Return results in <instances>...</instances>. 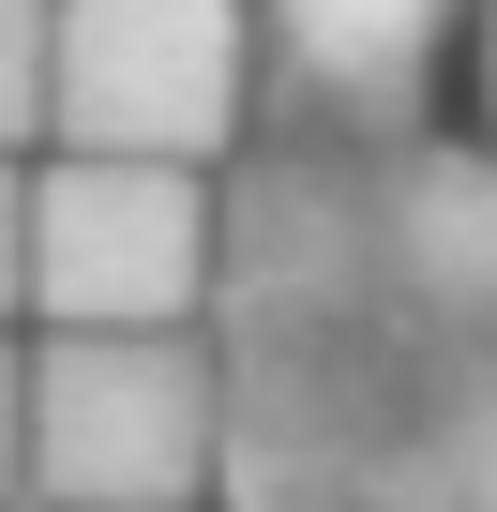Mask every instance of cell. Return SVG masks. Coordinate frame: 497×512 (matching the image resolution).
<instances>
[{
    "instance_id": "cell-7",
    "label": "cell",
    "mask_w": 497,
    "mask_h": 512,
    "mask_svg": "<svg viewBox=\"0 0 497 512\" xmlns=\"http://www.w3.org/2000/svg\"><path fill=\"white\" fill-rule=\"evenodd\" d=\"M31 497V347H0V512Z\"/></svg>"
},
{
    "instance_id": "cell-4",
    "label": "cell",
    "mask_w": 497,
    "mask_h": 512,
    "mask_svg": "<svg viewBox=\"0 0 497 512\" xmlns=\"http://www.w3.org/2000/svg\"><path fill=\"white\" fill-rule=\"evenodd\" d=\"M226 181L61 151L31 181V317L46 332H211Z\"/></svg>"
},
{
    "instance_id": "cell-6",
    "label": "cell",
    "mask_w": 497,
    "mask_h": 512,
    "mask_svg": "<svg viewBox=\"0 0 497 512\" xmlns=\"http://www.w3.org/2000/svg\"><path fill=\"white\" fill-rule=\"evenodd\" d=\"M46 46H61V0H0V166L46 136Z\"/></svg>"
},
{
    "instance_id": "cell-3",
    "label": "cell",
    "mask_w": 497,
    "mask_h": 512,
    "mask_svg": "<svg viewBox=\"0 0 497 512\" xmlns=\"http://www.w3.org/2000/svg\"><path fill=\"white\" fill-rule=\"evenodd\" d=\"M226 467L211 332H46L31 347V497L46 512H181Z\"/></svg>"
},
{
    "instance_id": "cell-5",
    "label": "cell",
    "mask_w": 497,
    "mask_h": 512,
    "mask_svg": "<svg viewBox=\"0 0 497 512\" xmlns=\"http://www.w3.org/2000/svg\"><path fill=\"white\" fill-rule=\"evenodd\" d=\"M257 16V91L332 121H437V46L467 0H241Z\"/></svg>"
},
{
    "instance_id": "cell-9",
    "label": "cell",
    "mask_w": 497,
    "mask_h": 512,
    "mask_svg": "<svg viewBox=\"0 0 497 512\" xmlns=\"http://www.w3.org/2000/svg\"><path fill=\"white\" fill-rule=\"evenodd\" d=\"M482 106H497V0H482Z\"/></svg>"
},
{
    "instance_id": "cell-2",
    "label": "cell",
    "mask_w": 497,
    "mask_h": 512,
    "mask_svg": "<svg viewBox=\"0 0 497 512\" xmlns=\"http://www.w3.org/2000/svg\"><path fill=\"white\" fill-rule=\"evenodd\" d=\"M46 136L106 166H196L257 136V16L241 0H61L46 46Z\"/></svg>"
},
{
    "instance_id": "cell-8",
    "label": "cell",
    "mask_w": 497,
    "mask_h": 512,
    "mask_svg": "<svg viewBox=\"0 0 497 512\" xmlns=\"http://www.w3.org/2000/svg\"><path fill=\"white\" fill-rule=\"evenodd\" d=\"M16 302H31V181L0 166V317H16Z\"/></svg>"
},
{
    "instance_id": "cell-1",
    "label": "cell",
    "mask_w": 497,
    "mask_h": 512,
    "mask_svg": "<svg viewBox=\"0 0 497 512\" xmlns=\"http://www.w3.org/2000/svg\"><path fill=\"white\" fill-rule=\"evenodd\" d=\"M211 377L226 512H497V136L257 91Z\"/></svg>"
}]
</instances>
